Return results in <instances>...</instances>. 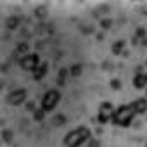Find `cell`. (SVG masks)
<instances>
[{
    "label": "cell",
    "instance_id": "8fae6325",
    "mask_svg": "<svg viewBox=\"0 0 147 147\" xmlns=\"http://www.w3.org/2000/svg\"><path fill=\"white\" fill-rule=\"evenodd\" d=\"M18 24H19V19H18V18H9V19H7V28H9V30L18 28Z\"/></svg>",
    "mask_w": 147,
    "mask_h": 147
},
{
    "label": "cell",
    "instance_id": "9c48e42d",
    "mask_svg": "<svg viewBox=\"0 0 147 147\" xmlns=\"http://www.w3.org/2000/svg\"><path fill=\"white\" fill-rule=\"evenodd\" d=\"M16 55H19V57H26L28 55V43H21L18 49H16Z\"/></svg>",
    "mask_w": 147,
    "mask_h": 147
},
{
    "label": "cell",
    "instance_id": "9a60e30c",
    "mask_svg": "<svg viewBox=\"0 0 147 147\" xmlns=\"http://www.w3.org/2000/svg\"><path fill=\"white\" fill-rule=\"evenodd\" d=\"M4 140H11V131H4Z\"/></svg>",
    "mask_w": 147,
    "mask_h": 147
},
{
    "label": "cell",
    "instance_id": "5b68a950",
    "mask_svg": "<svg viewBox=\"0 0 147 147\" xmlns=\"http://www.w3.org/2000/svg\"><path fill=\"white\" fill-rule=\"evenodd\" d=\"M113 116H114V109H113V106H111L109 102L102 104L100 109H99V121H100V123H106V121L111 119Z\"/></svg>",
    "mask_w": 147,
    "mask_h": 147
},
{
    "label": "cell",
    "instance_id": "7c38bea8",
    "mask_svg": "<svg viewBox=\"0 0 147 147\" xmlns=\"http://www.w3.org/2000/svg\"><path fill=\"white\" fill-rule=\"evenodd\" d=\"M123 47H125V42H121V40H119L118 43H114V47H113V52H114V54H119V52L123 50Z\"/></svg>",
    "mask_w": 147,
    "mask_h": 147
},
{
    "label": "cell",
    "instance_id": "6da1fadb",
    "mask_svg": "<svg viewBox=\"0 0 147 147\" xmlns=\"http://www.w3.org/2000/svg\"><path fill=\"white\" fill-rule=\"evenodd\" d=\"M90 138V131H88V128H76V130H73V131H69L67 135H66V138H64V144H66V147H78V145H82L83 142H87Z\"/></svg>",
    "mask_w": 147,
    "mask_h": 147
},
{
    "label": "cell",
    "instance_id": "277c9868",
    "mask_svg": "<svg viewBox=\"0 0 147 147\" xmlns=\"http://www.w3.org/2000/svg\"><path fill=\"white\" fill-rule=\"evenodd\" d=\"M21 66L26 71H35L38 67V55L36 54H28L24 59H21Z\"/></svg>",
    "mask_w": 147,
    "mask_h": 147
},
{
    "label": "cell",
    "instance_id": "e0dca14e",
    "mask_svg": "<svg viewBox=\"0 0 147 147\" xmlns=\"http://www.w3.org/2000/svg\"><path fill=\"white\" fill-rule=\"evenodd\" d=\"M113 87L118 88V87H119V82H118V80H113Z\"/></svg>",
    "mask_w": 147,
    "mask_h": 147
},
{
    "label": "cell",
    "instance_id": "ba28073f",
    "mask_svg": "<svg viewBox=\"0 0 147 147\" xmlns=\"http://www.w3.org/2000/svg\"><path fill=\"white\" fill-rule=\"evenodd\" d=\"M45 73H47V64L43 62V64H40V66L33 71V75H35V78H36V80H40V78L45 75Z\"/></svg>",
    "mask_w": 147,
    "mask_h": 147
},
{
    "label": "cell",
    "instance_id": "3957f363",
    "mask_svg": "<svg viewBox=\"0 0 147 147\" xmlns=\"http://www.w3.org/2000/svg\"><path fill=\"white\" fill-rule=\"evenodd\" d=\"M59 92H55V90H49L43 97H42V109L43 111H50V109H54L55 106H57V102H59Z\"/></svg>",
    "mask_w": 147,
    "mask_h": 147
},
{
    "label": "cell",
    "instance_id": "8992f818",
    "mask_svg": "<svg viewBox=\"0 0 147 147\" xmlns=\"http://www.w3.org/2000/svg\"><path fill=\"white\" fill-rule=\"evenodd\" d=\"M24 99H26V92L23 90V88H19V90H14L11 95H9V102L11 104H21V102H24Z\"/></svg>",
    "mask_w": 147,
    "mask_h": 147
},
{
    "label": "cell",
    "instance_id": "30bf717a",
    "mask_svg": "<svg viewBox=\"0 0 147 147\" xmlns=\"http://www.w3.org/2000/svg\"><path fill=\"white\" fill-rule=\"evenodd\" d=\"M145 83H147V78H145V75H138V76H135V80H133V85H135L137 88H142Z\"/></svg>",
    "mask_w": 147,
    "mask_h": 147
},
{
    "label": "cell",
    "instance_id": "52a82bcc",
    "mask_svg": "<svg viewBox=\"0 0 147 147\" xmlns=\"http://www.w3.org/2000/svg\"><path fill=\"white\" fill-rule=\"evenodd\" d=\"M131 106H133L135 113H144V111L147 109V100H145V99H138V100H135Z\"/></svg>",
    "mask_w": 147,
    "mask_h": 147
},
{
    "label": "cell",
    "instance_id": "2e32d148",
    "mask_svg": "<svg viewBox=\"0 0 147 147\" xmlns=\"http://www.w3.org/2000/svg\"><path fill=\"white\" fill-rule=\"evenodd\" d=\"M40 111H42V109H40ZM40 111H38V113L35 114V118H36V119H40V118H43V113H40Z\"/></svg>",
    "mask_w": 147,
    "mask_h": 147
},
{
    "label": "cell",
    "instance_id": "7a4b0ae2",
    "mask_svg": "<svg viewBox=\"0 0 147 147\" xmlns=\"http://www.w3.org/2000/svg\"><path fill=\"white\" fill-rule=\"evenodd\" d=\"M133 116H135V109H133V106H121L118 111H114L113 119H114L116 125H119V126H126V125L131 121Z\"/></svg>",
    "mask_w": 147,
    "mask_h": 147
},
{
    "label": "cell",
    "instance_id": "4fadbf2b",
    "mask_svg": "<svg viewBox=\"0 0 147 147\" xmlns=\"http://www.w3.org/2000/svg\"><path fill=\"white\" fill-rule=\"evenodd\" d=\"M66 75H67V71L62 67L61 73H59V83H61V85H64V78H66Z\"/></svg>",
    "mask_w": 147,
    "mask_h": 147
},
{
    "label": "cell",
    "instance_id": "5bb4252c",
    "mask_svg": "<svg viewBox=\"0 0 147 147\" xmlns=\"http://www.w3.org/2000/svg\"><path fill=\"white\" fill-rule=\"evenodd\" d=\"M80 71H82V67L76 64V66H73L71 67V73H73V75H80Z\"/></svg>",
    "mask_w": 147,
    "mask_h": 147
}]
</instances>
